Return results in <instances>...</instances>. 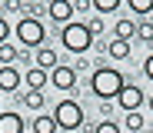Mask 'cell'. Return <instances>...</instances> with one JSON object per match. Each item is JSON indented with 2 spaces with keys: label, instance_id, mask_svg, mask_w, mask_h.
I'll use <instances>...</instances> for the list:
<instances>
[{
  "label": "cell",
  "instance_id": "1",
  "mask_svg": "<svg viewBox=\"0 0 153 133\" xmlns=\"http://www.w3.org/2000/svg\"><path fill=\"white\" fill-rule=\"evenodd\" d=\"M123 87H126V77H123L120 70H113V67H100V70L93 73V80H90V90H93V97H100V100H117Z\"/></svg>",
  "mask_w": 153,
  "mask_h": 133
},
{
  "label": "cell",
  "instance_id": "2",
  "mask_svg": "<svg viewBox=\"0 0 153 133\" xmlns=\"http://www.w3.org/2000/svg\"><path fill=\"white\" fill-rule=\"evenodd\" d=\"M60 43L70 50V53H87L93 47V33H90V27L83 20H70L60 27Z\"/></svg>",
  "mask_w": 153,
  "mask_h": 133
},
{
  "label": "cell",
  "instance_id": "3",
  "mask_svg": "<svg viewBox=\"0 0 153 133\" xmlns=\"http://www.w3.org/2000/svg\"><path fill=\"white\" fill-rule=\"evenodd\" d=\"M13 33H17V40H20V50H30V47H43L47 27H43V20H37V17H20L17 27H13Z\"/></svg>",
  "mask_w": 153,
  "mask_h": 133
},
{
  "label": "cell",
  "instance_id": "4",
  "mask_svg": "<svg viewBox=\"0 0 153 133\" xmlns=\"http://www.w3.org/2000/svg\"><path fill=\"white\" fill-rule=\"evenodd\" d=\"M53 120H57V126H60V130L76 133V130L83 126V106L76 103L73 97H67V100H60V103L53 106Z\"/></svg>",
  "mask_w": 153,
  "mask_h": 133
},
{
  "label": "cell",
  "instance_id": "5",
  "mask_svg": "<svg viewBox=\"0 0 153 133\" xmlns=\"http://www.w3.org/2000/svg\"><path fill=\"white\" fill-rule=\"evenodd\" d=\"M117 106H123V113L140 110V106H143V90H140L137 83H126V87L120 90V97H117Z\"/></svg>",
  "mask_w": 153,
  "mask_h": 133
},
{
  "label": "cell",
  "instance_id": "6",
  "mask_svg": "<svg viewBox=\"0 0 153 133\" xmlns=\"http://www.w3.org/2000/svg\"><path fill=\"white\" fill-rule=\"evenodd\" d=\"M47 17L53 23H70L73 20V0H47Z\"/></svg>",
  "mask_w": 153,
  "mask_h": 133
},
{
  "label": "cell",
  "instance_id": "7",
  "mask_svg": "<svg viewBox=\"0 0 153 133\" xmlns=\"http://www.w3.org/2000/svg\"><path fill=\"white\" fill-rule=\"evenodd\" d=\"M50 83H53L57 90H63V93H70V90H76V70L73 67H57V70H50Z\"/></svg>",
  "mask_w": 153,
  "mask_h": 133
},
{
  "label": "cell",
  "instance_id": "8",
  "mask_svg": "<svg viewBox=\"0 0 153 133\" xmlns=\"http://www.w3.org/2000/svg\"><path fill=\"white\" fill-rule=\"evenodd\" d=\"M33 67H40V70H57L60 67V53L53 50V47H37V53H33Z\"/></svg>",
  "mask_w": 153,
  "mask_h": 133
},
{
  "label": "cell",
  "instance_id": "9",
  "mask_svg": "<svg viewBox=\"0 0 153 133\" xmlns=\"http://www.w3.org/2000/svg\"><path fill=\"white\" fill-rule=\"evenodd\" d=\"M20 70L17 67H0V93H17L20 90Z\"/></svg>",
  "mask_w": 153,
  "mask_h": 133
},
{
  "label": "cell",
  "instance_id": "10",
  "mask_svg": "<svg viewBox=\"0 0 153 133\" xmlns=\"http://www.w3.org/2000/svg\"><path fill=\"white\" fill-rule=\"evenodd\" d=\"M0 133H23V117L17 110H0Z\"/></svg>",
  "mask_w": 153,
  "mask_h": 133
},
{
  "label": "cell",
  "instance_id": "11",
  "mask_svg": "<svg viewBox=\"0 0 153 133\" xmlns=\"http://www.w3.org/2000/svg\"><path fill=\"white\" fill-rule=\"evenodd\" d=\"M47 80H50V73L40 70V67H30L27 73H23V83H27L30 90H40V93H43V87H47Z\"/></svg>",
  "mask_w": 153,
  "mask_h": 133
},
{
  "label": "cell",
  "instance_id": "12",
  "mask_svg": "<svg viewBox=\"0 0 153 133\" xmlns=\"http://www.w3.org/2000/svg\"><path fill=\"white\" fill-rule=\"evenodd\" d=\"M113 33H117V40H133V37H137V23H133L130 17H120V20L113 23Z\"/></svg>",
  "mask_w": 153,
  "mask_h": 133
},
{
  "label": "cell",
  "instance_id": "13",
  "mask_svg": "<svg viewBox=\"0 0 153 133\" xmlns=\"http://www.w3.org/2000/svg\"><path fill=\"white\" fill-rule=\"evenodd\" d=\"M107 57H113V60H130V40H110L107 43Z\"/></svg>",
  "mask_w": 153,
  "mask_h": 133
},
{
  "label": "cell",
  "instance_id": "14",
  "mask_svg": "<svg viewBox=\"0 0 153 133\" xmlns=\"http://www.w3.org/2000/svg\"><path fill=\"white\" fill-rule=\"evenodd\" d=\"M30 130H33V133H57L60 126H57V120H53V117H47V113H40V117H33Z\"/></svg>",
  "mask_w": 153,
  "mask_h": 133
},
{
  "label": "cell",
  "instance_id": "15",
  "mask_svg": "<svg viewBox=\"0 0 153 133\" xmlns=\"http://www.w3.org/2000/svg\"><path fill=\"white\" fill-rule=\"evenodd\" d=\"M20 57H23L20 47H13V43H0V63H4V67H13Z\"/></svg>",
  "mask_w": 153,
  "mask_h": 133
},
{
  "label": "cell",
  "instance_id": "16",
  "mask_svg": "<svg viewBox=\"0 0 153 133\" xmlns=\"http://www.w3.org/2000/svg\"><path fill=\"white\" fill-rule=\"evenodd\" d=\"M20 106H27V110H40V106H47V100H43L40 90H27V93L20 97Z\"/></svg>",
  "mask_w": 153,
  "mask_h": 133
},
{
  "label": "cell",
  "instance_id": "17",
  "mask_svg": "<svg viewBox=\"0 0 153 133\" xmlns=\"http://www.w3.org/2000/svg\"><path fill=\"white\" fill-rule=\"evenodd\" d=\"M90 4H93V10H97L100 17H103V13H117L123 0H90Z\"/></svg>",
  "mask_w": 153,
  "mask_h": 133
},
{
  "label": "cell",
  "instance_id": "18",
  "mask_svg": "<svg viewBox=\"0 0 153 133\" xmlns=\"http://www.w3.org/2000/svg\"><path fill=\"white\" fill-rule=\"evenodd\" d=\"M143 123H146V120H143V113H140V110L123 113V126H126V130H133V133H137V130H143Z\"/></svg>",
  "mask_w": 153,
  "mask_h": 133
},
{
  "label": "cell",
  "instance_id": "19",
  "mask_svg": "<svg viewBox=\"0 0 153 133\" xmlns=\"http://www.w3.org/2000/svg\"><path fill=\"white\" fill-rule=\"evenodd\" d=\"M126 4H130V13H140V17L153 13V0H126Z\"/></svg>",
  "mask_w": 153,
  "mask_h": 133
},
{
  "label": "cell",
  "instance_id": "20",
  "mask_svg": "<svg viewBox=\"0 0 153 133\" xmlns=\"http://www.w3.org/2000/svg\"><path fill=\"white\" fill-rule=\"evenodd\" d=\"M137 40H143V43H150V47H153V20L137 23Z\"/></svg>",
  "mask_w": 153,
  "mask_h": 133
},
{
  "label": "cell",
  "instance_id": "21",
  "mask_svg": "<svg viewBox=\"0 0 153 133\" xmlns=\"http://www.w3.org/2000/svg\"><path fill=\"white\" fill-rule=\"evenodd\" d=\"M93 133H120V123H113V120H100V123L93 126Z\"/></svg>",
  "mask_w": 153,
  "mask_h": 133
},
{
  "label": "cell",
  "instance_id": "22",
  "mask_svg": "<svg viewBox=\"0 0 153 133\" xmlns=\"http://www.w3.org/2000/svg\"><path fill=\"white\" fill-rule=\"evenodd\" d=\"M87 27H90V33H93V37H100V33H103V17L97 13L93 20H87Z\"/></svg>",
  "mask_w": 153,
  "mask_h": 133
},
{
  "label": "cell",
  "instance_id": "23",
  "mask_svg": "<svg viewBox=\"0 0 153 133\" xmlns=\"http://www.w3.org/2000/svg\"><path fill=\"white\" fill-rule=\"evenodd\" d=\"M4 10L7 13H23V0H4Z\"/></svg>",
  "mask_w": 153,
  "mask_h": 133
},
{
  "label": "cell",
  "instance_id": "24",
  "mask_svg": "<svg viewBox=\"0 0 153 133\" xmlns=\"http://www.w3.org/2000/svg\"><path fill=\"white\" fill-rule=\"evenodd\" d=\"M87 10H93L90 0H73V13H87Z\"/></svg>",
  "mask_w": 153,
  "mask_h": 133
},
{
  "label": "cell",
  "instance_id": "25",
  "mask_svg": "<svg viewBox=\"0 0 153 133\" xmlns=\"http://www.w3.org/2000/svg\"><path fill=\"white\" fill-rule=\"evenodd\" d=\"M7 40H10V23L0 17V43H7Z\"/></svg>",
  "mask_w": 153,
  "mask_h": 133
},
{
  "label": "cell",
  "instance_id": "26",
  "mask_svg": "<svg viewBox=\"0 0 153 133\" xmlns=\"http://www.w3.org/2000/svg\"><path fill=\"white\" fill-rule=\"evenodd\" d=\"M143 73H146V80H153V53L143 60Z\"/></svg>",
  "mask_w": 153,
  "mask_h": 133
},
{
  "label": "cell",
  "instance_id": "27",
  "mask_svg": "<svg viewBox=\"0 0 153 133\" xmlns=\"http://www.w3.org/2000/svg\"><path fill=\"white\" fill-rule=\"evenodd\" d=\"M73 70H76V73H80V70H90V60H87V57H76V67H73Z\"/></svg>",
  "mask_w": 153,
  "mask_h": 133
},
{
  "label": "cell",
  "instance_id": "28",
  "mask_svg": "<svg viewBox=\"0 0 153 133\" xmlns=\"http://www.w3.org/2000/svg\"><path fill=\"white\" fill-rule=\"evenodd\" d=\"M146 103H150V113H153V97H150V100H146Z\"/></svg>",
  "mask_w": 153,
  "mask_h": 133
},
{
  "label": "cell",
  "instance_id": "29",
  "mask_svg": "<svg viewBox=\"0 0 153 133\" xmlns=\"http://www.w3.org/2000/svg\"><path fill=\"white\" fill-rule=\"evenodd\" d=\"M0 4H4V0H0Z\"/></svg>",
  "mask_w": 153,
  "mask_h": 133
},
{
  "label": "cell",
  "instance_id": "30",
  "mask_svg": "<svg viewBox=\"0 0 153 133\" xmlns=\"http://www.w3.org/2000/svg\"><path fill=\"white\" fill-rule=\"evenodd\" d=\"M0 106H4V103H0Z\"/></svg>",
  "mask_w": 153,
  "mask_h": 133
}]
</instances>
